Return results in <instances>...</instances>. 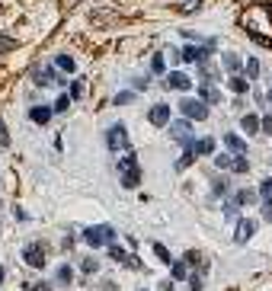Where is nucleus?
I'll return each instance as SVG.
<instances>
[{
	"label": "nucleus",
	"instance_id": "nucleus-1",
	"mask_svg": "<svg viewBox=\"0 0 272 291\" xmlns=\"http://www.w3.org/2000/svg\"><path fill=\"white\" fill-rule=\"evenodd\" d=\"M116 237V230H112V224H96V227H86L84 230V240L90 246H93V250H100L102 243H109V240Z\"/></svg>",
	"mask_w": 272,
	"mask_h": 291
},
{
	"label": "nucleus",
	"instance_id": "nucleus-2",
	"mask_svg": "<svg viewBox=\"0 0 272 291\" xmlns=\"http://www.w3.org/2000/svg\"><path fill=\"white\" fill-rule=\"evenodd\" d=\"M106 144H109V151H132V144H128V128L125 125H112V128L106 131Z\"/></svg>",
	"mask_w": 272,
	"mask_h": 291
},
{
	"label": "nucleus",
	"instance_id": "nucleus-3",
	"mask_svg": "<svg viewBox=\"0 0 272 291\" xmlns=\"http://www.w3.org/2000/svg\"><path fill=\"white\" fill-rule=\"evenodd\" d=\"M183 115H186L189 122H205V119H208V106H205L202 100H192V96H186V100H183Z\"/></svg>",
	"mask_w": 272,
	"mask_h": 291
},
{
	"label": "nucleus",
	"instance_id": "nucleus-4",
	"mask_svg": "<svg viewBox=\"0 0 272 291\" xmlns=\"http://www.w3.org/2000/svg\"><path fill=\"white\" fill-rule=\"evenodd\" d=\"M170 138H173V141H183V144H189V141H192V122H189V119L170 122Z\"/></svg>",
	"mask_w": 272,
	"mask_h": 291
},
{
	"label": "nucleus",
	"instance_id": "nucleus-5",
	"mask_svg": "<svg viewBox=\"0 0 272 291\" xmlns=\"http://www.w3.org/2000/svg\"><path fill=\"white\" fill-rule=\"evenodd\" d=\"M148 122H151V125H157V128L170 125V106H167V103H157V106H151Z\"/></svg>",
	"mask_w": 272,
	"mask_h": 291
},
{
	"label": "nucleus",
	"instance_id": "nucleus-6",
	"mask_svg": "<svg viewBox=\"0 0 272 291\" xmlns=\"http://www.w3.org/2000/svg\"><path fill=\"white\" fill-rule=\"evenodd\" d=\"M23 259L29 262L32 269H45V250H42L39 243H29V246L23 250Z\"/></svg>",
	"mask_w": 272,
	"mask_h": 291
},
{
	"label": "nucleus",
	"instance_id": "nucleus-7",
	"mask_svg": "<svg viewBox=\"0 0 272 291\" xmlns=\"http://www.w3.org/2000/svg\"><path fill=\"white\" fill-rule=\"evenodd\" d=\"M189 86H192L189 74H183V70H170V77H167V90H189Z\"/></svg>",
	"mask_w": 272,
	"mask_h": 291
},
{
	"label": "nucleus",
	"instance_id": "nucleus-8",
	"mask_svg": "<svg viewBox=\"0 0 272 291\" xmlns=\"http://www.w3.org/2000/svg\"><path fill=\"white\" fill-rule=\"evenodd\" d=\"M253 234H256V221L240 218V221H237V234H234V240H237V243H243V240H250Z\"/></svg>",
	"mask_w": 272,
	"mask_h": 291
},
{
	"label": "nucleus",
	"instance_id": "nucleus-9",
	"mask_svg": "<svg viewBox=\"0 0 272 291\" xmlns=\"http://www.w3.org/2000/svg\"><path fill=\"white\" fill-rule=\"evenodd\" d=\"M32 80H35V84H42V86L61 84V77H58V74H51L48 68H35V70H32Z\"/></svg>",
	"mask_w": 272,
	"mask_h": 291
},
{
	"label": "nucleus",
	"instance_id": "nucleus-10",
	"mask_svg": "<svg viewBox=\"0 0 272 291\" xmlns=\"http://www.w3.org/2000/svg\"><path fill=\"white\" fill-rule=\"evenodd\" d=\"M51 112H54V109H48V106H32V109H29V119H32L35 125H45L48 119H51Z\"/></svg>",
	"mask_w": 272,
	"mask_h": 291
},
{
	"label": "nucleus",
	"instance_id": "nucleus-11",
	"mask_svg": "<svg viewBox=\"0 0 272 291\" xmlns=\"http://www.w3.org/2000/svg\"><path fill=\"white\" fill-rule=\"evenodd\" d=\"M132 170H138V160H135V154H132V151H125V154H122V160H119V173L125 176V173H132Z\"/></svg>",
	"mask_w": 272,
	"mask_h": 291
},
{
	"label": "nucleus",
	"instance_id": "nucleus-12",
	"mask_svg": "<svg viewBox=\"0 0 272 291\" xmlns=\"http://www.w3.org/2000/svg\"><path fill=\"white\" fill-rule=\"evenodd\" d=\"M224 144L231 147L237 157H243V151H247V144H243V138H237V135H224Z\"/></svg>",
	"mask_w": 272,
	"mask_h": 291
},
{
	"label": "nucleus",
	"instance_id": "nucleus-13",
	"mask_svg": "<svg viewBox=\"0 0 272 291\" xmlns=\"http://www.w3.org/2000/svg\"><path fill=\"white\" fill-rule=\"evenodd\" d=\"M256 192H253V189H240V192H237V199H234V205H256Z\"/></svg>",
	"mask_w": 272,
	"mask_h": 291
},
{
	"label": "nucleus",
	"instance_id": "nucleus-14",
	"mask_svg": "<svg viewBox=\"0 0 272 291\" xmlns=\"http://www.w3.org/2000/svg\"><path fill=\"white\" fill-rule=\"evenodd\" d=\"M240 128L243 131H247V135H256V131H259V119H256V115H243V119H240Z\"/></svg>",
	"mask_w": 272,
	"mask_h": 291
},
{
	"label": "nucleus",
	"instance_id": "nucleus-15",
	"mask_svg": "<svg viewBox=\"0 0 272 291\" xmlns=\"http://www.w3.org/2000/svg\"><path fill=\"white\" fill-rule=\"evenodd\" d=\"M199 93H202V103H205V106H208V103H218V100H221V90H218V86H208V84H205Z\"/></svg>",
	"mask_w": 272,
	"mask_h": 291
},
{
	"label": "nucleus",
	"instance_id": "nucleus-16",
	"mask_svg": "<svg viewBox=\"0 0 272 291\" xmlns=\"http://www.w3.org/2000/svg\"><path fill=\"white\" fill-rule=\"evenodd\" d=\"M192 151L195 154H211V151H215V141H211V138H199V141H195L192 138Z\"/></svg>",
	"mask_w": 272,
	"mask_h": 291
},
{
	"label": "nucleus",
	"instance_id": "nucleus-17",
	"mask_svg": "<svg viewBox=\"0 0 272 291\" xmlns=\"http://www.w3.org/2000/svg\"><path fill=\"white\" fill-rule=\"evenodd\" d=\"M221 64H224L227 70H234V74H237V70H243V61L237 58V54H221Z\"/></svg>",
	"mask_w": 272,
	"mask_h": 291
},
{
	"label": "nucleus",
	"instance_id": "nucleus-18",
	"mask_svg": "<svg viewBox=\"0 0 272 291\" xmlns=\"http://www.w3.org/2000/svg\"><path fill=\"white\" fill-rule=\"evenodd\" d=\"M70 278H74V269H70V266H58L54 282H58V285H70Z\"/></svg>",
	"mask_w": 272,
	"mask_h": 291
},
{
	"label": "nucleus",
	"instance_id": "nucleus-19",
	"mask_svg": "<svg viewBox=\"0 0 272 291\" xmlns=\"http://www.w3.org/2000/svg\"><path fill=\"white\" fill-rule=\"evenodd\" d=\"M109 256H112L116 262H128V266H132V256L125 253V250H122L119 243H112V246H109Z\"/></svg>",
	"mask_w": 272,
	"mask_h": 291
},
{
	"label": "nucleus",
	"instance_id": "nucleus-20",
	"mask_svg": "<svg viewBox=\"0 0 272 291\" xmlns=\"http://www.w3.org/2000/svg\"><path fill=\"white\" fill-rule=\"evenodd\" d=\"M259 199H263L266 205H272V176L259 183Z\"/></svg>",
	"mask_w": 272,
	"mask_h": 291
},
{
	"label": "nucleus",
	"instance_id": "nucleus-21",
	"mask_svg": "<svg viewBox=\"0 0 272 291\" xmlns=\"http://www.w3.org/2000/svg\"><path fill=\"white\" fill-rule=\"evenodd\" d=\"M138 183H141V170H132V173H125V176H122V186H125V189H135Z\"/></svg>",
	"mask_w": 272,
	"mask_h": 291
},
{
	"label": "nucleus",
	"instance_id": "nucleus-22",
	"mask_svg": "<svg viewBox=\"0 0 272 291\" xmlns=\"http://www.w3.org/2000/svg\"><path fill=\"white\" fill-rule=\"evenodd\" d=\"M54 64H58L61 70H68V74L74 70V58H70V54H58V58H54Z\"/></svg>",
	"mask_w": 272,
	"mask_h": 291
},
{
	"label": "nucleus",
	"instance_id": "nucleus-23",
	"mask_svg": "<svg viewBox=\"0 0 272 291\" xmlns=\"http://www.w3.org/2000/svg\"><path fill=\"white\" fill-rule=\"evenodd\" d=\"M243 70H247V77H259V61L256 58H247V61H243Z\"/></svg>",
	"mask_w": 272,
	"mask_h": 291
},
{
	"label": "nucleus",
	"instance_id": "nucleus-24",
	"mask_svg": "<svg viewBox=\"0 0 272 291\" xmlns=\"http://www.w3.org/2000/svg\"><path fill=\"white\" fill-rule=\"evenodd\" d=\"M151 70H154V74H163V70H167V61H163V54H154V58H151Z\"/></svg>",
	"mask_w": 272,
	"mask_h": 291
},
{
	"label": "nucleus",
	"instance_id": "nucleus-25",
	"mask_svg": "<svg viewBox=\"0 0 272 291\" xmlns=\"http://www.w3.org/2000/svg\"><path fill=\"white\" fill-rule=\"evenodd\" d=\"M154 253L160 256L163 262H170V266H173V256H170V250H167V246H163V243H154Z\"/></svg>",
	"mask_w": 272,
	"mask_h": 291
},
{
	"label": "nucleus",
	"instance_id": "nucleus-26",
	"mask_svg": "<svg viewBox=\"0 0 272 291\" xmlns=\"http://www.w3.org/2000/svg\"><path fill=\"white\" fill-rule=\"evenodd\" d=\"M231 90L234 93H247V80H243V77H231Z\"/></svg>",
	"mask_w": 272,
	"mask_h": 291
},
{
	"label": "nucleus",
	"instance_id": "nucleus-27",
	"mask_svg": "<svg viewBox=\"0 0 272 291\" xmlns=\"http://www.w3.org/2000/svg\"><path fill=\"white\" fill-rule=\"evenodd\" d=\"M215 167H218V170H227V167H234V160L227 157V154H218V157H215Z\"/></svg>",
	"mask_w": 272,
	"mask_h": 291
},
{
	"label": "nucleus",
	"instance_id": "nucleus-28",
	"mask_svg": "<svg viewBox=\"0 0 272 291\" xmlns=\"http://www.w3.org/2000/svg\"><path fill=\"white\" fill-rule=\"evenodd\" d=\"M231 170H234V173H247V170H250V163L243 160V157H234V167H231Z\"/></svg>",
	"mask_w": 272,
	"mask_h": 291
},
{
	"label": "nucleus",
	"instance_id": "nucleus-29",
	"mask_svg": "<svg viewBox=\"0 0 272 291\" xmlns=\"http://www.w3.org/2000/svg\"><path fill=\"white\" fill-rule=\"evenodd\" d=\"M80 269H84V272H96V269H100V262H96L93 256H86V259L80 262Z\"/></svg>",
	"mask_w": 272,
	"mask_h": 291
},
{
	"label": "nucleus",
	"instance_id": "nucleus-30",
	"mask_svg": "<svg viewBox=\"0 0 272 291\" xmlns=\"http://www.w3.org/2000/svg\"><path fill=\"white\" fill-rule=\"evenodd\" d=\"M189 272H186V266L183 262H173V278H186Z\"/></svg>",
	"mask_w": 272,
	"mask_h": 291
},
{
	"label": "nucleus",
	"instance_id": "nucleus-31",
	"mask_svg": "<svg viewBox=\"0 0 272 291\" xmlns=\"http://www.w3.org/2000/svg\"><path fill=\"white\" fill-rule=\"evenodd\" d=\"M132 100H135V93H132V90H122V93L116 96V103H122V106H125V103H132Z\"/></svg>",
	"mask_w": 272,
	"mask_h": 291
},
{
	"label": "nucleus",
	"instance_id": "nucleus-32",
	"mask_svg": "<svg viewBox=\"0 0 272 291\" xmlns=\"http://www.w3.org/2000/svg\"><path fill=\"white\" fill-rule=\"evenodd\" d=\"M259 131H272V112L266 119H259Z\"/></svg>",
	"mask_w": 272,
	"mask_h": 291
},
{
	"label": "nucleus",
	"instance_id": "nucleus-33",
	"mask_svg": "<svg viewBox=\"0 0 272 291\" xmlns=\"http://www.w3.org/2000/svg\"><path fill=\"white\" fill-rule=\"evenodd\" d=\"M80 93H84V84H80V80H77V84L70 86V100H80Z\"/></svg>",
	"mask_w": 272,
	"mask_h": 291
},
{
	"label": "nucleus",
	"instance_id": "nucleus-34",
	"mask_svg": "<svg viewBox=\"0 0 272 291\" xmlns=\"http://www.w3.org/2000/svg\"><path fill=\"white\" fill-rule=\"evenodd\" d=\"M68 103H70V96H61V100L54 103V112H64V109H68Z\"/></svg>",
	"mask_w": 272,
	"mask_h": 291
},
{
	"label": "nucleus",
	"instance_id": "nucleus-35",
	"mask_svg": "<svg viewBox=\"0 0 272 291\" xmlns=\"http://www.w3.org/2000/svg\"><path fill=\"white\" fill-rule=\"evenodd\" d=\"M13 45H16L13 38H3V35H0V51H7V48H13Z\"/></svg>",
	"mask_w": 272,
	"mask_h": 291
},
{
	"label": "nucleus",
	"instance_id": "nucleus-36",
	"mask_svg": "<svg viewBox=\"0 0 272 291\" xmlns=\"http://www.w3.org/2000/svg\"><path fill=\"white\" fill-rule=\"evenodd\" d=\"M29 291H51V285H48V282H35Z\"/></svg>",
	"mask_w": 272,
	"mask_h": 291
},
{
	"label": "nucleus",
	"instance_id": "nucleus-37",
	"mask_svg": "<svg viewBox=\"0 0 272 291\" xmlns=\"http://www.w3.org/2000/svg\"><path fill=\"white\" fill-rule=\"evenodd\" d=\"M0 144H3V147L10 144V138H7V128H3V122H0Z\"/></svg>",
	"mask_w": 272,
	"mask_h": 291
},
{
	"label": "nucleus",
	"instance_id": "nucleus-38",
	"mask_svg": "<svg viewBox=\"0 0 272 291\" xmlns=\"http://www.w3.org/2000/svg\"><path fill=\"white\" fill-rule=\"evenodd\" d=\"M263 218H266V221H272V205H263Z\"/></svg>",
	"mask_w": 272,
	"mask_h": 291
},
{
	"label": "nucleus",
	"instance_id": "nucleus-39",
	"mask_svg": "<svg viewBox=\"0 0 272 291\" xmlns=\"http://www.w3.org/2000/svg\"><path fill=\"white\" fill-rule=\"evenodd\" d=\"M160 291H173V285H170V282H163V285H160Z\"/></svg>",
	"mask_w": 272,
	"mask_h": 291
},
{
	"label": "nucleus",
	"instance_id": "nucleus-40",
	"mask_svg": "<svg viewBox=\"0 0 272 291\" xmlns=\"http://www.w3.org/2000/svg\"><path fill=\"white\" fill-rule=\"evenodd\" d=\"M0 285H3V266H0Z\"/></svg>",
	"mask_w": 272,
	"mask_h": 291
},
{
	"label": "nucleus",
	"instance_id": "nucleus-41",
	"mask_svg": "<svg viewBox=\"0 0 272 291\" xmlns=\"http://www.w3.org/2000/svg\"><path fill=\"white\" fill-rule=\"evenodd\" d=\"M269 96H272V93H269Z\"/></svg>",
	"mask_w": 272,
	"mask_h": 291
},
{
	"label": "nucleus",
	"instance_id": "nucleus-42",
	"mask_svg": "<svg viewBox=\"0 0 272 291\" xmlns=\"http://www.w3.org/2000/svg\"><path fill=\"white\" fill-rule=\"evenodd\" d=\"M141 291H144V288H141Z\"/></svg>",
	"mask_w": 272,
	"mask_h": 291
}]
</instances>
